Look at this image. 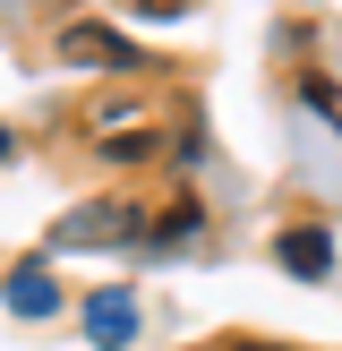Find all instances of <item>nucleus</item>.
Instances as JSON below:
<instances>
[{
    "mask_svg": "<svg viewBox=\"0 0 342 351\" xmlns=\"http://www.w3.org/2000/svg\"><path fill=\"white\" fill-rule=\"evenodd\" d=\"M154 240H163V249H171V240H197V206H171V215L154 223Z\"/></svg>",
    "mask_w": 342,
    "mask_h": 351,
    "instance_id": "obj_6",
    "label": "nucleus"
},
{
    "mask_svg": "<svg viewBox=\"0 0 342 351\" xmlns=\"http://www.w3.org/2000/svg\"><path fill=\"white\" fill-rule=\"evenodd\" d=\"M129 232H137L129 206H77V215L60 223V249H77V240H129Z\"/></svg>",
    "mask_w": 342,
    "mask_h": 351,
    "instance_id": "obj_3",
    "label": "nucleus"
},
{
    "mask_svg": "<svg viewBox=\"0 0 342 351\" xmlns=\"http://www.w3.org/2000/svg\"><path fill=\"white\" fill-rule=\"evenodd\" d=\"M86 335H94V351H120L137 335V291H94L86 300Z\"/></svg>",
    "mask_w": 342,
    "mask_h": 351,
    "instance_id": "obj_2",
    "label": "nucleus"
},
{
    "mask_svg": "<svg viewBox=\"0 0 342 351\" xmlns=\"http://www.w3.org/2000/svg\"><path fill=\"white\" fill-rule=\"evenodd\" d=\"M282 266L308 274V283H325V274H334V240L325 232H282Z\"/></svg>",
    "mask_w": 342,
    "mask_h": 351,
    "instance_id": "obj_4",
    "label": "nucleus"
},
{
    "mask_svg": "<svg viewBox=\"0 0 342 351\" xmlns=\"http://www.w3.org/2000/svg\"><path fill=\"white\" fill-rule=\"evenodd\" d=\"M9 308L17 317H51V308H60V283H51V274H9Z\"/></svg>",
    "mask_w": 342,
    "mask_h": 351,
    "instance_id": "obj_5",
    "label": "nucleus"
},
{
    "mask_svg": "<svg viewBox=\"0 0 342 351\" xmlns=\"http://www.w3.org/2000/svg\"><path fill=\"white\" fill-rule=\"evenodd\" d=\"M154 146H163V137H154V129H129V137H111V146H103V154H111V163H137V154H154Z\"/></svg>",
    "mask_w": 342,
    "mask_h": 351,
    "instance_id": "obj_7",
    "label": "nucleus"
},
{
    "mask_svg": "<svg viewBox=\"0 0 342 351\" xmlns=\"http://www.w3.org/2000/svg\"><path fill=\"white\" fill-rule=\"evenodd\" d=\"M60 60H77V69H137V51H129V34H111L103 17H77V26L60 34Z\"/></svg>",
    "mask_w": 342,
    "mask_h": 351,
    "instance_id": "obj_1",
    "label": "nucleus"
},
{
    "mask_svg": "<svg viewBox=\"0 0 342 351\" xmlns=\"http://www.w3.org/2000/svg\"><path fill=\"white\" fill-rule=\"evenodd\" d=\"M0 163H9V129H0Z\"/></svg>",
    "mask_w": 342,
    "mask_h": 351,
    "instance_id": "obj_8",
    "label": "nucleus"
}]
</instances>
